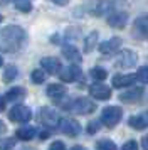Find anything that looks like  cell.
Here are the masks:
<instances>
[{
    "mask_svg": "<svg viewBox=\"0 0 148 150\" xmlns=\"http://www.w3.org/2000/svg\"><path fill=\"white\" fill-rule=\"evenodd\" d=\"M17 74H19L17 68H15L13 64H8V66L4 69V81H5V83H12L13 79L17 78Z\"/></svg>",
    "mask_w": 148,
    "mask_h": 150,
    "instance_id": "cell-23",
    "label": "cell"
},
{
    "mask_svg": "<svg viewBox=\"0 0 148 150\" xmlns=\"http://www.w3.org/2000/svg\"><path fill=\"white\" fill-rule=\"evenodd\" d=\"M120 47H121V39L120 37H111V39H108V41H104V42L99 44V51L103 52V54H113V52H116Z\"/></svg>",
    "mask_w": 148,
    "mask_h": 150,
    "instance_id": "cell-14",
    "label": "cell"
},
{
    "mask_svg": "<svg viewBox=\"0 0 148 150\" xmlns=\"http://www.w3.org/2000/svg\"><path fill=\"white\" fill-rule=\"evenodd\" d=\"M62 56L66 57L67 61L74 62V64H79V62L82 61L81 52H79L76 47H74V46H64V47H62Z\"/></svg>",
    "mask_w": 148,
    "mask_h": 150,
    "instance_id": "cell-18",
    "label": "cell"
},
{
    "mask_svg": "<svg viewBox=\"0 0 148 150\" xmlns=\"http://www.w3.org/2000/svg\"><path fill=\"white\" fill-rule=\"evenodd\" d=\"M40 68L49 74H59L62 66H61V61L57 57H42L40 59Z\"/></svg>",
    "mask_w": 148,
    "mask_h": 150,
    "instance_id": "cell-11",
    "label": "cell"
},
{
    "mask_svg": "<svg viewBox=\"0 0 148 150\" xmlns=\"http://www.w3.org/2000/svg\"><path fill=\"white\" fill-rule=\"evenodd\" d=\"M141 147H143V150H148V135L143 137V140H141Z\"/></svg>",
    "mask_w": 148,
    "mask_h": 150,
    "instance_id": "cell-35",
    "label": "cell"
},
{
    "mask_svg": "<svg viewBox=\"0 0 148 150\" xmlns=\"http://www.w3.org/2000/svg\"><path fill=\"white\" fill-rule=\"evenodd\" d=\"M25 96H27V89L25 88H22V86H13V88H10L5 93V100L15 101V100H22V98H25Z\"/></svg>",
    "mask_w": 148,
    "mask_h": 150,
    "instance_id": "cell-21",
    "label": "cell"
},
{
    "mask_svg": "<svg viewBox=\"0 0 148 150\" xmlns=\"http://www.w3.org/2000/svg\"><path fill=\"white\" fill-rule=\"evenodd\" d=\"M5 132H7V125L0 120V133H5Z\"/></svg>",
    "mask_w": 148,
    "mask_h": 150,
    "instance_id": "cell-37",
    "label": "cell"
},
{
    "mask_svg": "<svg viewBox=\"0 0 148 150\" xmlns=\"http://www.w3.org/2000/svg\"><path fill=\"white\" fill-rule=\"evenodd\" d=\"M135 81H136V74H116V76H113L114 88H126V86H131Z\"/></svg>",
    "mask_w": 148,
    "mask_h": 150,
    "instance_id": "cell-16",
    "label": "cell"
},
{
    "mask_svg": "<svg viewBox=\"0 0 148 150\" xmlns=\"http://www.w3.org/2000/svg\"><path fill=\"white\" fill-rule=\"evenodd\" d=\"M49 150H66V145H64V142H61V140H56V142L49 147Z\"/></svg>",
    "mask_w": 148,
    "mask_h": 150,
    "instance_id": "cell-31",
    "label": "cell"
},
{
    "mask_svg": "<svg viewBox=\"0 0 148 150\" xmlns=\"http://www.w3.org/2000/svg\"><path fill=\"white\" fill-rule=\"evenodd\" d=\"M113 2L109 0H94V5H93V14L94 15H108L113 12Z\"/></svg>",
    "mask_w": 148,
    "mask_h": 150,
    "instance_id": "cell-13",
    "label": "cell"
},
{
    "mask_svg": "<svg viewBox=\"0 0 148 150\" xmlns=\"http://www.w3.org/2000/svg\"><path fill=\"white\" fill-rule=\"evenodd\" d=\"M2 4H8V2H19V0H0Z\"/></svg>",
    "mask_w": 148,
    "mask_h": 150,
    "instance_id": "cell-39",
    "label": "cell"
},
{
    "mask_svg": "<svg viewBox=\"0 0 148 150\" xmlns=\"http://www.w3.org/2000/svg\"><path fill=\"white\" fill-rule=\"evenodd\" d=\"M46 71L44 69H34L32 74H30V79H32L34 84H40V83L46 81Z\"/></svg>",
    "mask_w": 148,
    "mask_h": 150,
    "instance_id": "cell-25",
    "label": "cell"
},
{
    "mask_svg": "<svg viewBox=\"0 0 148 150\" xmlns=\"http://www.w3.org/2000/svg\"><path fill=\"white\" fill-rule=\"evenodd\" d=\"M96 150H118L116 143L113 140H108V138H103L96 143Z\"/></svg>",
    "mask_w": 148,
    "mask_h": 150,
    "instance_id": "cell-24",
    "label": "cell"
},
{
    "mask_svg": "<svg viewBox=\"0 0 148 150\" xmlns=\"http://www.w3.org/2000/svg\"><path fill=\"white\" fill-rule=\"evenodd\" d=\"M8 118L15 123H27L30 118H32V111L29 106H24V105H15L10 111H8Z\"/></svg>",
    "mask_w": 148,
    "mask_h": 150,
    "instance_id": "cell-5",
    "label": "cell"
},
{
    "mask_svg": "<svg viewBox=\"0 0 148 150\" xmlns=\"http://www.w3.org/2000/svg\"><path fill=\"white\" fill-rule=\"evenodd\" d=\"M52 4H56V5H66L67 0H51Z\"/></svg>",
    "mask_w": 148,
    "mask_h": 150,
    "instance_id": "cell-36",
    "label": "cell"
},
{
    "mask_svg": "<svg viewBox=\"0 0 148 150\" xmlns=\"http://www.w3.org/2000/svg\"><path fill=\"white\" fill-rule=\"evenodd\" d=\"M128 22V14L126 12H111L108 14V24L114 29H123Z\"/></svg>",
    "mask_w": 148,
    "mask_h": 150,
    "instance_id": "cell-12",
    "label": "cell"
},
{
    "mask_svg": "<svg viewBox=\"0 0 148 150\" xmlns=\"http://www.w3.org/2000/svg\"><path fill=\"white\" fill-rule=\"evenodd\" d=\"M59 130L67 137H78L81 133V125L73 118H64V120H59Z\"/></svg>",
    "mask_w": 148,
    "mask_h": 150,
    "instance_id": "cell-7",
    "label": "cell"
},
{
    "mask_svg": "<svg viewBox=\"0 0 148 150\" xmlns=\"http://www.w3.org/2000/svg\"><path fill=\"white\" fill-rule=\"evenodd\" d=\"M147 120H148V113H147Z\"/></svg>",
    "mask_w": 148,
    "mask_h": 150,
    "instance_id": "cell-41",
    "label": "cell"
},
{
    "mask_svg": "<svg viewBox=\"0 0 148 150\" xmlns=\"http://www.w3.org/2000/svg\"><path fill=\"white\" fill-rule=\"evenodd\" d=\"M0 21H2V15H0Z\"/></svg>",
    "mask_w": 148,
    "mask_h": 150,
    "instance_id": "cell-42",
    "label": "cell"
},
{
    "mask_svg": "<svg viewBox=\"0 0 148 150\" xmlns=\"http://www.w3.org/2000/svg\"><path fill=\"white\" fill-rule=\"evenodd\" d=\"M51 137V132L49 130H42V132H39V138L40 140H47Z\"/></svg>",
    "mask_w": 148,
    "mask_h": 150,
    "instance_id": "cell-33",
    "label": "cell"
},
{
    "mask_svg": "<svg viewBox=\"0 0 148 150\" xmlns=\"http://www.w3.org/2000/svg\"><path fill=\"white\" fill-rule=\"evenodd\" d=\"M67 95V88L64 84H59V83H54L51 86H47V96L52 98V100H61Z\"/></svg>",
    "mask_w": 148,
    "mask_h": 150,
    "instance_id": "cell-17",
    "label": "cell"
},
{
    "mask_svg": "<svg viewBox=\"0 0 148 150\" xmlns=\"http://www.w3.org/2000/svg\"><path fill=\"white\" fill-rule=\"evenodd\" d=\"M27 41V32L20 25H7L0 29V51L17 52L24 47Z\"/></svg>",
    "mask_w": 148,
    "mask_h": 150,
    "instance_id": "cell-1",
    "label": "cell"
},
{
    "mask_svg": "<svg viewBox=\"0 0 148 150\" xmlns=\"http://www.w3.org/2000/svg\"><path fill=\"white\" fill-rule=\"evenodd\" d=\"M37 120H39V123L46 125L49 128H56L59 125V115H57V111L52 108H49V106H44V108L39 110Z\"/></svg>",
    "mask_w": 148,
    "mask_h": 150,
    "instance_id": "cell-4",
    "label": "cell"
},
{
    "mask_svg": "<svg viewBox=\"0 0 148 150\" xmlns=\"http://www.w3.org/2000/svg\"><path fill=\"white\" fill-rule=\"evenodd\" d=\"M91 76L96 81H104L108 78V73H106V69H103V68H93L91 69Z\"/></svg>",
    "mask_w": 148,
    "mask_h": 150,
    "instance_id": "cell-27",
    "label": "cell"
},
{
    "mask_svg": "<svg viewBox=\"0 0 148 150\" xmlns=\"http://www.w3.org/2000/svg\"><path fill=\"white\" fill-rule=\"evenodd\" d=\"M13 4H15V8L20 10V12H24V14H27V12L32 10V4H30V0H19V2H13Z\"/></svg>",
    "mask_w": 148,
    "mask_h": 150,
    "instance_id": "cell-26",
    "label": "cell"
},
{
    "mask_svg": "<svg viewBox=\"0 0 148 150\" xmlns=\"http://www.w3.org/2000/svg\"><path fill=\"white\" fill-rule=\"evenodd\" d=\"M89 95L93 96L94 100H99V101H106L111 98V88L103 84V83H94L89 86Z\"/></svg>",
    "mask_w": 148,
    "mask_h": 150,
    "instance_id": "cell-8",
    "label": "cell"
},
{
    "mask_svg": "<svg viewBox=\"0 0 148 150\" xmlns=\"http://www.w3.org/2000/svg\"><path fill=\"white\" fill-rule=\"evenodd\" d=\"M121 150H138V143L135 142V140H128V142L121 147Z\"/></svg>",
    "mask_w": 148,
    "mask_h": 150,
    "instance_id": "cell-30",
    "label": "cell"
},
{
    "mask_svg": "<svg viewBox=\"0 0 148 150\" xmlns=\"http://www.w3.org/2000/svg\"><path fill=\"white\" fill-rule=\"evenodd\" d=\"M66 108L69 111L76 113V115H91L96 110V105H94V101L87 100V98H78V100L71 101L69 105H66Z\"/></svg>",
    "mask_w": 148,
    "mask_h": 150,
    "instance_id": "cell-2",
    "label": "cell"
},
{
    "mask_svg": "<svg viewBox=\"0 0 148 150\" xmlns=\"http://www.w3.org/2000/svg\"><path fill=\"white\" fill-rule=\"evenodd\" d=\"M121 116H123V111H121L120 106H106L101 113V122L104 123V127L113 128L120 123Z\"/></svg>",
    "mask_w": 148,
    "mask_h": 150,
    "instance_id": "cell-3",
    "label": "cell"
},
{
    "mask_svg": "<svg viewBox=\"0 0 148 150\" xmlns=\"http://www.w3.org/2000/svg\"><path fill=\"white\" fill-rule=\"evenodd\" d=\"M15 147L13 138H0V150H12Z\"/></svg>",
    "mask_w": 148,
    "mask_h": 150,
    "instance_id": "cell-29",
    "label": "cell"
},
{
    "mask_svg": "<svg viewBox=\"0 0 148 150\" xmlns=\"http://www.w3.org/2000/svg\"><path fill=\"white\" fill-rule=\"evenodd\" d=\"M128 125L135 130H145L148 127L147 115H133L128 118Z\"/></svg>",
    "mask_w": 148,
    "mask_h": 150,
    "instance_id": "cell-19",
    "label": "cell"
},
{
    "mask_svg": "<svg viewBox=\"0 0 148 150\" xmlns=\"http://www.w3.org/2000/svg\"><path fill=\"white\" fill-rule=\"evenodd\" d=\"M143 96V88H133L120 95V101L123 103H138Z\"/></svg>",
    "mask_w": 148,
    "mask_h": 150,
    "instance_id": "cell-15",
    "label": "cell"
},
{
    "mask_svg": "<svg viewBox=\"0 0 148 150\" xmlns=\"http://www.w3.org/2000/svg\"><path fill=\"white\" fill-rule=\"evenodd\" d=\"M98 37H99V34H98L96 30L89 32V35L84 39V51H86V52H91V51L94 49L96 42H98Z\"/></svg>",
    "mask_w": 148,
    "mask_h": 150,
    "instance_id": "cell-22",
    "label": "cell"
},
{
    "mask_svg": "<svg viewBox=\"0 0 148 150\" xmlns=\"http://www.w3.org/2000/svg\"><path fill=\"white\" fill-rule=\"evenodd\" d=\"M5 103H7L5 96H2V95H0V111H4V110H5Z\"/></svg>",
    "mask_w": 148,
    "mask_h": 150,
    "instance_id": "cell-34",
    "label": "cell"
},
{
    "mask_svg": "<svg viewBox=\"0 0 148 150\" xmlns=\"http://www.w3.org/2000/svg\"><path fill=\"white\" fill-rule=\"evenodd\" d=\"M136 79L140 83H145L148 84V66H141L138 69V73H136Z\"/></svg>",
    "mask_w": 148,
    "mask_h": 150,
    "instance_id": "cell-28",
    "label": "cell"
},
{
    "mask_svg": "<svg viewBox=\"0 0 148 150\" xmlns=\"http://www.w3.org/2000/svg\"><path fill=\"white\" fill-rule=\"evenodd\" d=\"M59 78L62 83H73V81H78L81 78V69L79 66H76V64H73V66H67V68L61 69L59 71Z\"/></svg>",
    "mask_w": 148,
    "mask_h": 150,
    "instance_id": "cell-10",
    "label": "cell"
},
{
    "mask_svg": "<svg viewBox=\"0 0 148 150\" xmlns=\"http://www.w3.org/2000/svg\"><path fill=\"white\" fill-rule=\"evenodd\" d=\"M71 150H86V149H84V147H81V145H74Z\"/></svg>",
    "mask_w": 148,
    "mask_h": 150,
    "instance_id": "cell-38",
    "label": "cell"
},
{
    "mask_svg": "<svg viewBox=\"0 0 148 150\" xmlns=\"http://www.w3.org/2000/svg\"><path fill=\"white\" fill-rule=\"evenodd\" d=\"M15 135L19 140L22 142H29V140H32L34 137H35V128L30 127V125H25V127H20L17 132H15Z\"/></svg>",
    "mask_w": 148,
    "mask_h": 150,
    "instance_id": "cell-20",
    "label": "cell"
},
{
    "mask_svg": "<svg viewBox=\"0 0 148 150\" xmlns=\"http://www.w3.org/2000/svg\"><path fill=\"white\" fill-rule=\"evenodd\" d=\"M98 130H99V122H91L87 125V132L89 133H96Z\"/></svg>",
    "mask_w": 148,
    "mask_h": 150,
    "instance_id": "cell-32",
    "label": "cell"
},
{
    "mask_svg": "<svg viewBox=\"0 0 148 150\" xmlns=\"http://www.w3.org/2000/svg\"><path fill=\"white\" fill-rule=\"evenodd\" d=\"M136 61H138L136 52L131 51V49H125V51H121L118 59L114 61V66L116 68H131V66L136 64Z\"/></svg>",
    "mask_w": 148,
    "mask_h": 150,
    "instance_id": "cell-6",
    "label": "cell"
},
{
    "mask_svg": "<svg viewBox=\"0 0 148 150\" xmlns=\"http://www.w3.org/2000/svg\"><path fill=\"white\" fill-rule=\"evenodd\" d=\"M2 64H4V59H2V56H0V66H2Z\"/></svg>",
    "mask_w": 148,
    "mask_h": 150,
    "instance_id": "cell-40",
    "label": "cell"
},
{
    "mask_svg": "<svg viewBox=\"0 0 148 150\" xmlns=\"http://www.w3.org/2000/svg\"><path fill=\"white\" fill-rule=\"evenodd\" d=\"M133 35L138 39H148V15H141L135 21Z\"/></svg>",
    "mask_w": 148,
    "mask_h": 150,
    "instance_id": "cell-9",
    "label": "cell"
}]
</instances>
